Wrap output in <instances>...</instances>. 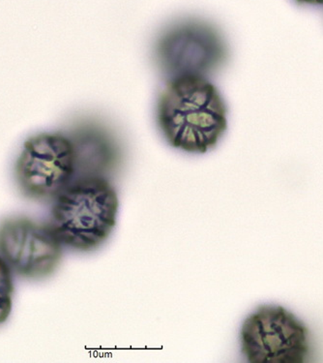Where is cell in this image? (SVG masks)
<instances>
[{
	"label": "cell",
	"instance_id": "cell-1",
	"mask_svg": "<svg viewBox=\"0 0 323 363\" xmlns=\"http://www.w3.org/2000/svg\"><path fill=\"white\" fill-rule=\"evenodd\" d=\"M155 116L168 144L192 155L213 150L227 130L223 95L201 77L166 81L156 102Z\"/></svg>",
	"mask_w": 323,
	"mask_h": 363
},
{
	"label": "cell",
	"instance_id": "cell-2",
	"mask_svg": "<svg viewBox=\"0 0 323 363\" xmlns=\"http://www.w3.org/2000/svg\"><path fill=\"white\" fill-rule=\"evenodd\" d=\"M118 208V192L110 180L74 179L55 199L49 225L63 246L91 252L112 235Z\"/></svg>",
	"mask_w": 323,
	"mask_h": 363
},
{
	"label": "cell",
	"instance_id": "cell-3",
	"mask_svg": "<svg viewBox=\"0 0 323 363\" xmlns=\"http://www.w3.org/2000/svg\"><path fill=\"white\" fill-rule=\"evenodd\" d=\"M229 46L211 23L185 18L164 28L153 45L156 67L166 81L182 77L208 79L226 65Z\"/></svg>",
	"mask_w": 323,
	"mask_h": 363
},
{
	"label": "cell",
	"instance_id": "cell-4",
	"mask_svg": "<svg viewBox=\"0 0 323 363\" xmlns=\"http://www.w3.org/2000/svg\"><path fill=\"white\" fill-rule=\"evenodd\" d=\"M240 346L250 363H304L312 354L311 333L290 310L266 304L246 318Z\"/></svg>",
	"mask_w": 323,
	"mask_h": 363
},
{
	"label": "cell",
	"instance_id": "cell-5",
	"mask_svg": "<svg viewBox=\"0 0 323 363\" xmlns=\"http://www.w3.org/2000/svg\"><path fill=\"white\" fill-rule=\"evenodd\" d=\"M16 180L25 197L54 201L75 177V151L64 132L28 138L16 161Z\"/></svg>",
	"mask_w": 323,
	"mask_h": 363
},
{
	"label": "cell",
	"instance_id": "cell-6",
	"mask_svg": "<svg viewBox=\"0 0 323 363\" xmlns=\"http://www.w3.org/2000/svg\"><path fill=\"white\" fill-rule=\"evenodd\" d=\"M62 243L49 224L14 217L0 224V256L13 272L29 280L54 274L62 258Z\"/></svg>",
	"mask_w": 323,
	"mask_h": 363
},
{
	"label": "cell",
	"instance_id": "cell-7",
	"mask_svg": "<svg viewBox=\"0 0 323 363\" xmlns=\"http://www.w3.org/2000/svg\"><path fill=\"white\" fill-rule=\"evenodd\" d=\"M75 151V177L110 180L123 161V147L115 132L95 118L78 119L64 132ZM73 179V180H74Z\"/></svg>",
	"mask_w": 323,
	"mask_h": 363
},
{
	"label": "cell",
	"instance_id": "cell-8",
	"mask_svg": "<svg viewBox=\"0 0 323 363\" xmlns=\"http://www.w3.org/2000/svg\"><path fill=\"white\" fill-rule=\"evenodd\" d=\"M14 291L12 269L0 256V325L4 324L11 314Z\"/></svg>",
	"mask_w": 323,
	"mask_h": 363
},
{
	"label": "cell",
	"instance_id": "cell-9",
	"mask_svg": "<svg viewBox=\"0 0 323 363\" xmlns=\"http://www.w3.org/2000/svg\"><path fill=\"white\" fill-rule=\"evenodd\" d=\"M301 5H310V6H323V0H295Z\"/></svg>",
	"mask_w": 323,
	"mask_h": 363
}]
</instances>
